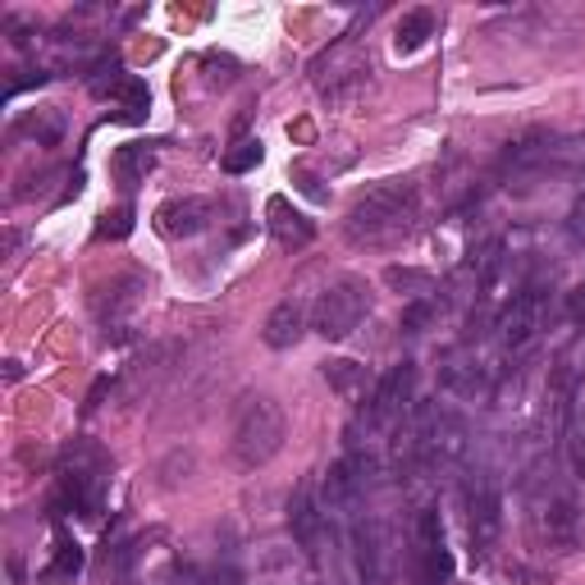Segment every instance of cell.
<instances>
[{
  "instance_id": "cell-1",
  "label": "cell",
  "mask_w": 585,
  "mask_h": 585,
  "mask_svg": "<svg viewBox=\"0 0 585 585\" xmlns=\"http://www.w3.org/2000/svg\"><path fill=\"white\" fill-rule=\"evenodd\" d=\"M416 188L408 178H389V183H376L371 193H361L348 210V238L357 248H389V242L408 238L416 229Z\"/></svg>"
},
{
  "instance_id": "cell-2",
  "label": "cell",
  "mask_w": 585,
  "mask_h": 585,
  "mask_svg": "<svg viewBox=\"0 0 585 585\" xmlns=\"http://www.w3.org/2000/svg\"><path fill=\"white\" fill-rule=\"evenodd\" d=\"M284 435H289V421H284V408L274 403L270 393H248L234 412V462L242 472H257L266 462L284 448Z\"/></svg>"
},
{
  "instance_id": "cell-3",
  "label": "cell",
  "mask_w": 585,
  "mask_h": 585,
  "mask_svg": "<svg viewBox=\"0 0 585 585\" xmlns=\"http://www.w3.org/2000/svg\"><path fill=\"white\" fill-rule=\"evenodd\" d=\"M366 312H371V289H366L361 280H338V284H329L321 297H316V306H312V325H316V334L321 338H329V344H338V338H348L361 321H366Z\"/></svg>"
},
{
  "instance_id": "cell-4",
  "label": "cell",
  "mask_w": 585,
  "mask_h": 585,
  "mask_svg": "<svg viewBox=\"0 0 585 585\" xmlns=\"http://www.w3.org/2000/svg\"><path fill=\"white\" fill-rule=\"evenodd\" d=\"M467 531H472V559H489L503 535V495L495 480H472L467 485Z\"/></svg>"
},
{
  "instance_id": "cell-5",
  "label": "cell",
  "mask_w": 585,
  "mask_h": 585,
  "mask_svg": "<svg viewBox=\"0 0 585 585\" xmlns=\"http://www.w3.org/2000/svg\"><path fill=\"white\" fill-rule=\"evenodd\" d=\"M412 393H416V366L412 361H398L376 380L371 398H366V421L371 425H393L412 412Z\"/></svg>"
},
{
  "instance_id": "cell-6",
  "label": "cell",
  "mask_w": 585,
  "mask_h": 585,
  "mask_svg": "<svg viewBox=\"0 0 585 585\" xmlns=\"http://www.w3.org/2000/svg\"><path fill=\"white\" fill-rule=\"evenodd\" d=\"M535 527H540V540L553 549V553H567L576 549V531H581V508L567 489H549V495L535 503Z\"/></svg>"
},
{
  "instance_id": "cell-7",
  "label": "cell",
  "mask_w": 585,
  "mask_h": 585,
  "mask_svg": "<svg viewBox=\"0 0 585 585\" xmlns=\"http://www.w3.org/2000/svg\"><path fill=\"white\" fill-rule=\"evenodd\" d=\"M495 329H499V344H503L508 353H521V348H527L531 338H535V329H540V293H535V289L512 293V297L503 302V312H499Z\"/></svg>"
},
{
  "instance_id": "cell-8",
  "label": "cell",
  "mask_w": 585,
  "mask_h": 585,
  "mask_svg": "<svg viewBox=\"0 0 585 585\" xmlns=\"http://www.w3.org/2000/svg\"><path fill=\"white\" fill-rule=\"evenodd\" d=\"M366 467H371V462L353 453V457L334 462V467L325 472L321 499H325V508H329V512H348V508H357V499L366 495Z\"/></svg>"
},
{
  "instance_id": "cell-9",
  "label": "cell",
  "mask_w": 585,
  "mask_h": 585,
  "mask_svg": "<svg viewBox=\"0 0 585 585\" xmlns=\"http://www.w3.org/2000/svg\"><path fill=\"white\" fill-rule=\"evenodd\" d=\"M289 527H293L297 549L306 553V559H316V553H321V535H325V512L316 503L312 480H302L293 489V499H289Z\"/></svg>"
},
{
  "instance_id": "cell-10",
  "label": "cell",
  "mask_w": 585,
  "mask_h": 585,
  "mask_svg": "<svg viewBox=\"0 0 585 585\" xmlns=\"http://www.w3.org/2000/svg\"><path fill=\"white\" fill-rule=\"evenodd\" d=\"M206 225H210V206L202 197H174L156 210L161 238H197Z\"/></svg>"
},
{
  "instance_id": "cell-11",
  "label": "cell",
  "mask_w": 585,
  "mask_h": 585,
  "mask_svg": "<svg viewBox=\"0 0 585 585\" xmlns=\"http://www.w3.org/2000/svg\"><path fill=\"white\" fill-rule=\"evenodd\" d=\"M266 225H270V234H274L280 248H306V242L316 238L312 220H306L302 210H293L289 197H270L266 202Z\"/></svg>"
},
{
  "instance_id": "cell-12",
  "label": "cell",
  "mask_w": 585,
  "mask_h": 585,
  "mask_svg": "<svg viewBox=\"0 0 585 585\" xmlns=\"http://www.w3.org/2000/svg\"><path fill=\"white\" fill-rule=\"evenodd\" d=\"M302 329H306V306H302L297 297H284V302L266 316L261 338H266L270 348H293L297 338H302Z\"/></svg>"
},
{
  "instance_id": "cell-13",
  "label": "cell",
  "mask_w": 585,
  "mask_h": 585,
  "mask_svg": "<svg viewBox=\"0 0 585 585\" xmlns=\"http://www.w3.org/2000/svg\"><path fill=\"white\" fill-rule=\"evenodd\" d=\"M325 380H329L334 393H344V398H371V389H376L371 371H366L361 361H348V357L325 361Z\"/></svg>"
},
{
  "instance_id": "cell-14",
  "label": "cell",
  "mask_w": 585,
  "mask_h": 585,
  "mask_svg": "<svg viewBox=\"0 0 585 585\" xmlns=\"http://www.w3.org/2000/svg\"><path fill=\"white\" fill-rule=\"evenodd\" d=\"M353 544H357V572L366 585H380V559H384V544H380V527L376 521H357L353 531Z\"/></svg>"
},
{
  "instance_id": "cell-15",
  "label": "cell",
  "mask_w": 585,
  "mask_h": 585,
  "mask_svg": "<svg viewBox=\"0 0 585 585\" xmlns=\"http://www.w3.org/2000/svg\"><path fill=\"white\" fill-rule=\"evenodd\" d=\"M430 37H435V14H430V10H412V14H403V19H398L393 46L403 51V55H412V51H421Z\"/></svg>"
},
{
  "instance_id": "cell-16",
  "label": "cell",
  "mask_w": 585,
  "mask_h": 585,
  "mask_svg": "<svg viewBox=\"0 0 585 585\" xmlns=\"http://www.w3.org/2000/svg\"><path fill=\"white\" fill-rule=\"evenodd\" d=\"M156 156H151V147H119L115 151V178L119 188H138V183L151 174Z\"/></svg>"
},
{
  "instance_id": "cell-17",
  "label": "cell",
  "mask_w": 585,
  "mask_h": 585,
  "mask_svg": "<svg viewBox=\"0 0 585 585\" xmlns=\"http://www.w3.org/2000/svg\"><path fill=\"white\" fill-rule=\"evenodd\" d=\"M453 581V553L444 544L416 549V585H448Z\"/></svg>"
},
{
  "instance_id": "cell-18",
  "label": "cell",
  "mask_w": 585,
  "mask_h": 585,
  "mask_svg": "<svg viewBox=\"0 0 585 585\" xmlns=\"http://www.w3.org/2000/svg\"><path fill=\"white\" fill-rule=\"evenodd\" d=\"M106 293H110V297H97V316H101V321H119V316H124L129 306L138 302L142 280H138V274H124V280H115Z\"/></svg>"
},
{
  "instance_id": "cell-19",
  "label": "cell",
  "mask_w": 585,
  "mask_h": 585,
  "mask_svg": "<svg viewBox=\"0 0 585 585\" xmlns=\"http://www.w3.org/2000/svg\"><path fill=\"white\" fill-rule=\"evenodd\" d=\"M384 284H389V289H398V293H408L412 302H416V297H425L430 289H435V280H430L425 270H412V266H389V270H384Z\"/></svg>"
},
{
  "instance_id": "cell-20",
  "label": "cell",
  "mask_w": 585,
  "mask_h": 585,
  "mask_svg": "<svg viewBox=\"0 0 585 585\" xmlns=\"http://www.w3.org/2000/svg\"><path fill=\"white\" fill-rule=\"evenodd\" d=\"M83 572V549L74 544V540H65L59 535V544H55V559H51V567L42 572L46 581H74Z\"/></svg>"
},
{
  "instance_id": "cell-21",
  "label": "cell",
  "mask_w": 585,
  "mask_h": 585,
  "mask_svg": "<svg viewBox=\"0 0 585 585\" xmlns=\"http://www.w3.org/2000/svg\"><path fill=\"white\" fill-rule=\"evenodd\" d=\"M261 165V142L257 138H238L229 151H225V174H248Z\"/></svg>"
},
{
  "instance_id": "cell-22",
  "label": "cell",
  "mask_w": 585,
  "mask_h": 585,
  "mask_svg": "<svg viewBox=\"0 0 585 585\" xmlns=\"http://www.w3.org/2000/svg\"><path fill=\"white\" fill-rule=\"evenodd\" d=\"M119 106H124V119H129V124H138V119L147 115V106H151L147 83H142V78H129L124 87H119Z\"/></svg>"
},
{
  "instance_id": "cell-23",
  "label": "cell",
  "mask_w": 585,
  "mask_h": 585,
  "mask_svg": "<svg viewBox=\"0 0 585 585\" xmlns=\"http://www.w3.org/2000/svg\"><path fill=\"white\" fill-rule=\"evenodd\" d=\"M440 316V306L430 302V297H416L403 306V334H425V325Z\"/></svg>"
},
{
  "instance_id": "cell-24",
  "label": "cell",
  "mask_w": 585,
  "mask_h": 585,
  "mask_svg": "<svg viewBox=\"0 0 585 585\" xmlns=\"http://www.w3.org/2000/svg\"><path fill=\"white\" fill-rule=\"evenodd\" d=\"M129 234H133V206H119V210L101 215L97 238H129Z\"/></svg>"
},
{
  "instance_id": "cell-25",
  "label": "cell",
  "mask_w": 585,
  "mask_h": 585,
  "mask_svg": "<svg viewBox=\"0 0 585 585\" xmlns=\"http://www.w3.org/2000/svg\"><path fill=\"white\" fill-rule=\"evenodd\" d=\"M430 544H444V521L435 508H421L416 512V549H430Z\"/></svg>"
},
{
  "instance_id": "cell-26",
  "label": "cell",
  "mask_w": 585,
  "mask_h": 585,
  "mask_svg": "<svg viewBox=\"0 0 585 585\" xmlns=\"http://www.w3.org/2000/svg\"><path fill=\"white\" fill-rule=\"evenodd\" d=\"M567 242H572V248L581 252L585 248V193L572 202V210H567Z\"/></svg>"
},
{
  "instance_id": "cell-27",
  "label": "cell",
  "mask_w": 585,
  "mask_h": 585,
  "mask_svg": "<svg viewBox=\"0 0 585 585\" xmlns=\"http://www.w3.org/2000/svg\"><path fill=\"white\" fill-rule=\"evenodd\" d=\"M567 457H572V472L585 480V430H581V435H572V440H567Z\"/></svg>"
},
{
  "instance_id": "cell-28",
  "label": "cell",
  "mask_w": 585,
  "mask_h": 585,
  "mask_svg": "<svg viewBox=\"0 0 585 585\" xmlns=\"http://www.w3.org/2000/svg\"><path fill=\"white\" fill-rule=\"evenodd\" d=\"M206 585H242V576H238L234 567H220V572H210V576H206Z\"/></svg>"
},
{
  "instance_id": "cell-29",
  "label": "cell",
  "mask_w": 585,
  "mask_h": 585,
  "mask_svg": "<svg viewBox=\"0 0 585 585\" xmlns=\"http://www.w3.org/2000/svg\"><path fill=\"white\" fill-rule=\"evenodd\" d=\"M567 312H572V321H585V284L567 297Z\"/></svg>"
},
{
  "instance_id": "cell-30",
  "label": "cell",
  "mask_w": 585,
  "mask_h": 585,
  "mask_svg": "<svg viewBox=\"0 0 585 585\" xmlns=\"http://www.w3.org/2000/svg\"><path fill=\"white\" fill-rule=\"evenodd\" d=\"M581 416H585V403H581Z\"/></svg>"
}]
</instances>
